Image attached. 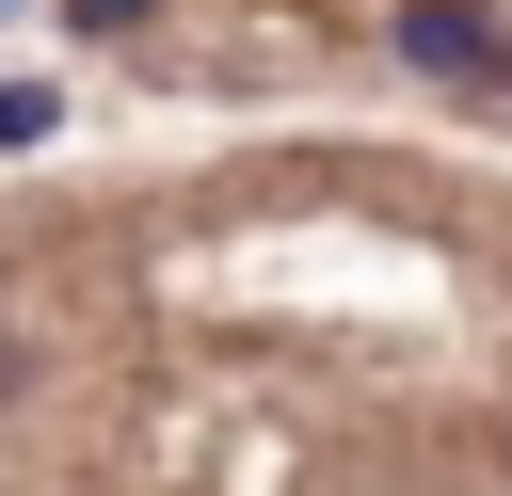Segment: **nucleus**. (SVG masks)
I'll return each mask as SVG.
<instances>
[{"label": "nucleus", "instance_id": "f257e3e1", "mask_svg": "<svg viewBox=\"0 0 512 496\" xmlns=\"http://www.w3.org/2000/svg\"><path fill=\"white\" fill-rule=\"evenodd\" d=\"M400 48H416L432 80H512V32H496V16H464V0H416V16H400Z\"/></svg>", "mask_w": 512, "mask_h": 496}, {"label": "nucleus", "instance_id": "f03ea898", "mask_svg": "<svg viewBox=\"0 0 512 496\" xmlns=\"http://www.w3.org/2000/svg\"><path fill=\"white\" fill-rule=\"evenodd\" d=\"M144 16H160V0H64V32H96V48H112V32H144Z\"/></svg>", "mask_w": 512, "mask_h": 496}]
</instances>
